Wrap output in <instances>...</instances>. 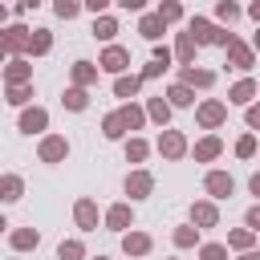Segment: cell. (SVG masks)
<instances>
[{
    "label": "cell",
    "instance_id": "obj_44",
    "mask_svg": "<svg viewBox=\"0 0 260 260\" xmlns=\"http://www.w3.org/2000/svg\"><path fill=\"white\" fill-rule=\"evenodd\" d=\"M106 4H110V0H85V8H93V12H102Z\"/></svg>",
    "mask_w": 260,
    "mask_h": 260
},
{
    "label": "cell",
    "instance_id": "obj_47",
    "mask_svg": "<svg viewBox=\"0 0 260 260\" xmlns=\"http://www.w3.org/2000/svg\"><path fill=\"white\" fill-rule=\"evenodd\" d=\"M248 12H252V16H256V20H260V0H256V4H252V8H248Z\"/></svg>",
    "mask_w": 260,
    "mask_h": 260
},
{
    "label": "cell",
    "instance_id": "obj_42",
    "mask_svg": "<svg viewBox=\"0 0 260 260\" xmlns=\"http://www.w3.org/2000/svg\"><path fill=\"white\" fill-rule=\"evenodd\" d=\"M248 126H260V106H252V110H248Z\"/></svg>",
    "mask_w": 260,
    "mask_h": 260
},
{
    "label": "cell",
    "instance_id": "obj_5",
    "mask_svg": "<svg viewBox=\"0 0 260 260\" xmlns=\"http://www.w3.org/2000/svg\"><path fill=\"white\" fill-rule=\"evenodd\" d=\"M65 150H69V146H65V138H45V142H41V158H45V162L65 158Z\"/></svg>",
    "mask_w": 260,
    "mask_h": 260
},
{
    "label": "cell",
    "instance_id": "obj_24",
    "mask_svg": "<svg viewBox=\"0 0 260 260\" xmlns=\"http://www.w3.org/2000/svg\"><path fill=\"white\" fill-rule=\"evenodd\" d=\"M24 77H28V65H24V61H12V65H8V81H12V85H24Z\"/></svg>",
    "mask_w": 260,
    "mask_h": 260
},
{
    "label": "cell",
    "instance_id": "obj_25",
    "mask_svg": "<svg viewBox=\"0 0 260 260\" xmlns=\"http://www.w3.org/2000/svg\"><path fill=\"white\" fill-rule=\"evenodd\" d=\"M146 114H150V118H154V122H167V114H171V106H167V102H162V98H154V102H150V106H146Z\"/></svg>",
    "mask_w": 260,
    "mask_h": 260
},
{
    "label": "cell",
    "instance_id": "obj_11",
    "mask_svg": "<svg viewBox=\"0 0 260 260\" xmlns=\"http://www.w3.org/2000/svg\"><path fill=\"white\" fill-rule=\"evenodd\" d=\"M20 191H24V183H20L16 175H4V179H0V199L12 203V199H20Z\"/></svg>",
    "mask_w": 260,
    "mask_h": 260
},
{
    "label": "cell",
    "instance_id": "obj_50",
    "mask_svg": "<svg viewBox=\"0 0 260 260\" xmlns=\"http://www.w3.org/2000/svg\"><path fill=\"white\" fill-rule=\"evenodd\" d=\"M4 228H8V223H4V215H0V232H4Z\"/></svg>",
    "mask_w": 260,
    "mask_h": 260
},
{
    "label": "cell",
    "instance_id": "obj_37",
    "mask_svg": "<svg viewBox=\"0 0 260 260\" xmlns=\"http://www.w3.org/2000/svg\"><path fill=\"white\" fill-rule=\"evenodd\" d=\"M158 16H162V20H179V4H175V0H167V4L158 8Z\"/></svg>",
    "mask_w": 260,
    "mask_h": 260
},
{
    "label": "cell",
    "instance_id": "obj_9",
    "mask_svg": "<svg viewBox=\"0 0 260 260\" xmlns=\"http://www.w3.org/2000/svg\"><path fill=\"white\" fill-rule=\"evenodd\" d=\"M45 122H49L45 110H24V114H20V130H28V134H32V130H45Z\"/></svg>",
    "mask_w": 260,
    "mask_h": 260
},
{
    "label": "cell",
    "instance_id": "obj_4",
    "mask_svg": "<svg viewBox=\"0 0 260 260\" xmlns=\"http://www.w3.org/2000/svg\"><path fill=\"white\" fill-rule=\"evenodd\" d=\"M150 187H154V179H150L146 171H138V175H130V179H126V191H130L134 199H142V195H150Z\"/></svg>",
    "mask_w": 260,
    "mask_h": 260
},
{
    "label": "cell",
    "instance_id": "obj_48",
    "mask_svg": "<svg viewBox=\"0 0 260 260\" xmlns=\"http://www.w3.org/2000/svg\"><path fill=\"white\" fill-rule=\"evenodd\" d=\"M4 53H8V41H4V37H0V61H4Z\"/></svg>",
    "mask_w": 260,
    "mask_h": 260
},
{
    "label": "cell",
    "instance_id": "obj_8",
    "mask_svg": "<svg viewBox=\"0 0 260 260\" xmlns=\"http://www.w3.org/2000/svg\"><path fill=\"white\" fill-rule=\"evenodd\" d=\"M199 122H203V126H219V122H223V106H219V102H203V106H199Z\"/></svg>",
    "mask_w": 260,
    "mask_h": 260
},
{
    "label": "cell",
    "instance_id": "obj_32",
    "mask_svg": "<svg viewBox=\"0 0 260 260\" xmlns=\"http://www.w3.org/2000/svg\"><path fill=\"white\" fill-rule=\"evenodd\" d=\"M28 49H32V53H45V49H49V32H45V28H37V37L28 41Z\"/></svg>",
    "mask_w": 260,
    "mask_h": 260
},
{
    "label": "cell",
    "instance_id": "obj_18",
    "mask_svg": "<svg viewBox=\"0 0 260 260\" xmlns=\"http://www.w3.org/2000/svg\"><path fill=\"white\" fill-rule=\"evenodd\" d=\"M191 57H195V37H191V32H183V37H179V61H183V65H191Z\"/></svg>",
    "mask_w": 260,
    "mask_h": 260
},
{
    "label": "cell",
    "instance_id": "obj_30",
    "mask_svg": "<svg viewBox=\"0 0 260 260\" xmlns=\"http://www.w3.org/2000/svg\"><path fill=\"white\" fill-rule=\"evenodd\" d=\"M65 106L69 110H85V89H69L65 93Z\"/></svg>",
    "mask_w": 260,
    "mask_h": 260
},
{
    "label": "cell",
    "instance_id": "obj_17",
    "mask_svg": "<svg viewBox=\"0 0 260 260\" xmlns=\"http://www.w3.org/2000/svg\"><path fill=\"white\" fill-rule=\"evenodd\" d=\"M252 93H256V85H252V81H240V85H232L228 98H232L236 106H244V102H252Z\"/></svg>",
    "mask_w": 260,
    "mask_h": 260
},
{
    "label": "cell",
    "instance_id": "obj_12",
    "mask_svg": "<svg viewBox=\"0 0 260 260\" xmlns=\"http://www.w3.org/2000/svg\"><path fill=\"white\" fill-rule=\"evenodd\" d=\"M228 53H232V65H236V69H248V65H252V49H244L240 41H232Z\"/></svg>",
    "mask_w": 260,
    "mask_h": 260
},
{
    "label": "cell",
    "instance_id": "obj_21",
    "mask_svg": "<svg viewBox=\"0 0 260 260\" xmlns=\"http://www.w3.org/2000/svg\"><path fill=\"white\" fill-rule=\"evenodd\" d=\"M114 93H118V98H134V93H138V77H118V81H114Z\"/></svg>",
    "mask_w": 260,
    "mask_h": 260
},
{
    "label": "cell",
    "instance_id": "obj_7",
    "mask_svg": "<svg viewBox=\"0 0 260 260\" xmlns=\"http://www.w3.org/2000/svg\"><path fill=\"white\" fill-rule=\"evenodd\" d=\"M126 49H106V57H102V69H110V73H122L126 69Z\"/></svg>",
    "mask_w": 260,
    "mask_h": 260
},
{
    "label": "cell",
    "instance_id": "obj_34",
    "mask_svg": "<svg viewBox=\"0 0 260 260\" xmlns=\"http://www.w3.org/2000/svg\"><path fill=\"white\" fill-rule=\"evenodd\" d=\"M252 244V228H240V232H232V248H248Z\"/></svg>",
    "mask_w": 260,
    "mask_h": 260
},
{
    "label": "cell",
    "instance_id": "obj_53",
    "mask_svg": "<svg viewBox=\"0 0 260 260\" xmlns=\"http://www.w3.org/2000/svg\"><path fill=\"white\" fill-rule=\"evenodd\" d=\"M98 260H106V256H98Z\"/></svg>",
    "mask_w": 260,
    "mask_h": 260
},
{
    "label": "cell",
    "instance_id": "obj_13",
    "mask_svg": "<svg viewBox=\"0 0 260 260\" xmlns=\"http://www.w3.org/2000/svg\"><path fill=\"white\" fill-rule=\"evenodd\" d=\"M114 32H118V20H114V16H98V20H93V37H102V41H110Z\"/></svg>",
    "mask_w": 260,
    "mask_h": 260
},
{
    "label": "cell",
    "instance_id": "obj_28",
    "mask_svg": "<svg viewBox=\"0 0 260 260\" xmlns=\"http://www.w3.org/2000/svg\"><path fill=\"white\" fill-rule=\"evenodd\" d=\"M53 8H57V16H65V20H69V16H77V12H81V0H57Z\"/></svg>",
    "mask_w": 260,
    "mask_h": 260
},
{
    "label": "cell",
    "instance_id": "obj_39",
    "mask_svg": "<svg viewBox=\"0 0 260 260\" xmlns=\"http://www.w3.org/2000/svg\"><path fill=\"white\" fill-rule=\"evenodd\" d=\"M223 256H228V252H223L219 244H207V248H203V260H223Z\"/></svg>",
    "mask_w": 260,
    "mask_h": 260
},
{
    "label": "cell",
    "instance_id": "obj_31",
    "mask_svg": "<svg viewBox=\"0 0 260 260\" xmlns=\"http://www.w3.org/2000/svg\"><path fill=\"white\" fill-rule=\"evenodd\" d=\"M171 102H175V106H191L195 98H191V89H187V85H175V89H171Z\"/></svg>",
    "mask_w": 260,
    "mask_h": 260
},
{
    "label": "cell",
    "instance_id": "obj_1",
    "mask_svg": "<svg viewBox=\"0 0 260 260\" xmlns=\"http://www.w3.org/2000/svg\"><path fill=\"white\" fill-rule=\"evenodd\" d=\"M191 37H195V45H232V37L219 32V28L207 24V20H191Z\"/></svg>",
    "mask_w": 260,
    "mask_h": 260
},
{
    "label": "cell",
    "instance_id": "obj_22",
    "mask_svg": "<svg viewBox=\"0 0 260 260\" xmlns=\"http://www.w3.org/2000/svg\"><path fill=\"white\" fill-rule=\"evenodd\" d=\"M215 154H219V138H203V142L195 146V158H203V162L215 158Z\"/></svg>",
    "mask_w": 260,
    "mask_h": 260
},
{
    "label": "cell",
    "instance_id": "obj_27",
    "mask_svg": "<svg viewBox=\"0 0 260 260\" xmlns=\"http://www.w3.org/2000/svg\"><path fill=\"white\" fill-rule=\"evenodd\" d=\"M122 130H126L122 114H110V118H106V138H122Z\"/></svg>",
    "mask_w": 260,
    "mask_h": 260
},
{
    "label": "cell",
    "instance_id": "obj_40",
    "mask_svg": "<svg viewBox=\"0 0 260 260\" xmlns=\"http://www.w3.org/2000/svg\"><path fill=\"white\" fill-rule=\"evenodd\" d=\"M215 12H219V16H223V20H232V16H236V12H240V8H236V4H232V0H223V4H219V8H215Z\"/></svg>",
    "mask_w": 260,
    "mask_h": 260
},
{
    "label": "cell",
    "instance_id": "obj_41",
    "mask_svg": "<svg viewBox=\"0 0 260 260\" xmlns=\"http://www.w3.org/2000/svg\"><path fill=\"white\" fill-rule=\"evenodd\" d=\"M248 228H252V232H260V203L248 211Z\"/></svg>",
    "mask_w": 260,
    "mask_h": 260
},
{
    "label": "cell",
    "instance_id": "obj_51",
    "mask_svg": "<svg viewBox=\"0 0 260 260\" xmlns=\"http://www.w3.org/2000/svg\"><path fill=\"white\" fill-rule=\"evenodd\" d=\"M256 53H260V32H256Z\"/></svg>",
    "mask_w": 260,
    "mask_h": 260
},
{
    "label": "cell",
    "instance_id": "obj_6",
    "mask_svg": "<svg viewBox=\"0 0 260 260\" xmlns=\"http://www.w3.org/2000/svg\"><path fill=\"white\" fill-rule=\"evenodd\" d=\"M162 24H167V20H162V16L154 12V16H142V24H138V32H142L146 41H158V37H162Z\"/></svg>",
    "mask_w": 260,
    "mask_h": 260
},
{
    "label": "cell",
    "instance_id": "obj_45",
    "mask_svg": "<svg viewBox=\"0 0 260 260\" xmlns=\"http://www.w3.org/2000/svg\"><path fill=\"white\" fill-rule=\"evenodd\" d=\"M16 8L24 12V8H37V0H16Z\"/></svg>",
    "mask_w": 260,
    "mask_h": 260
},
{
    "label": "cell",
    "instance_id": "obj_52",
    "mask_svg": "<svg viewBox=\"0 0 260 260\" xmlns=\"http://www.w3.org/2000/svg\"><path fill=\"white\" fill-rule=\"evenodd\" d=\"M0 20H4V8H0Z\"/></svg>",
    "mask_w": 260,
    "mask_h": 260
},
{
    "label": "cell",
    "instance_id": "obj_16",
    "mask_svg": "<svg viewBox=\"0 0 260 260\" xmlns=\"http://www.w3.org/2000/svg\"><path fill=\"white\" fill-rule=\"evenodd\" d=\"M12 248H20V252L37 248V232H32V228H20V232H12Z\"/></svg>",
    "mask_w": 260,
    "mask_h": 260
},
{
    "label": "cell",
    "instance_id": "obj_46",
    "mask_svg": "<svg viewBox=\"0 0 260 260\" xmlns=\"http://www.w3.org/2000/svg\"><path fill=\"white\" fill-rule=\"evenodd\" d=\"M252 195H260V175H252Z\"/></svg>",
    "mask_w": 260,
    "mask_h": 260
},
{
    "label": "cell",
    "instance_id": "obj_26",
    "mask_svg": "<svg viewBox=\"0 0 260 260\" xmlns=\"http://www.w3.org/2000/svg\"><path fill=\"white\" fill-rule=\"evenodd\" d=\"M118 114H122V122H126L130 130H134V126H142V118H146V114H142L138 106H126V110H118Z\"/></svg>",
    "mask_w": 260,
    "mask_h": 260
},
{
    "label": "cell",
    "instance_id": "obj_3",
    "mask_svg": "<svg viewBox=\"0 0 260 260\" xmlns=\"http://www.w3.org/2000/svg\"><path fill=\"white\" fill-rule=\"evenodd\" d=\"M207 191H211L215 199H228V195H232V175H223V171H211V175H207Z\"/></svg>",
    "mask_w": 260,
    "mask_h": 260
},
{
    "label": "cell",
    "instance_id": "obj_49",
    "mask_svg": "<svg viewBox=\"0 0 260 260\" xmlns=\"http://www.w3.org/2000/svg\"><path fill=\"white\" fill-rule=\"evenodd\" d=\"M240 260H260V252H244V256H240Z\"/></svg>",
    "mask_w": 260,
    "mask_h": 260
},
{
    "label": "cell",
    "instance_id": "obj_29",
    "mask_svg": "<svg viewBox=\"0 0 260 260\" xmlns=\"http://www.w3.org/2000/svg\"><path fill=\"white\" fill-rule=\"evenodd\" d=\"M57 256H61V260H81V244H77V240H69V244H61V248H57Z\"/></svg>",
    "mask_w": 260,
    "mask_h": 260
},
{
    "label": "cell",
    "instance_id": "obj_33",
    "mask_svg": "<svg viewBox=\"0 0 260 260\" xmlns=\"http://www.w3.org/2000/svg\"><path fill=\"white\" fill-rule=\"evenodd\" d=\"M252 150H256V138H252V134H244V138L236 142V154H240V158H248Z\"/></svg>",
    "mask_w": 260,
    "mask_h": 260
},
{
    "label": "cell",
    "instance_id": "obj_14",
    "mask_svg": "<svg viewBox=\"0 0 260 260\" xmlns=\"http://www.w3.org/2000/svg\"><path fill=\"white\" fill-rule=\"evenodd\" d=\"M77 223H81V228H93V223H98V207H93L89 199L77 203Z\"/></svg>",
    "mask_w": 260,
    "mask_h": 260
},
{
    "label": "cell",
    "instance_id": "obj_2",
    "mask_svg": "<svg viewBox=\"0 0 260 260\" xmlns=\"http://www.w3.org/2000/svg\"><path fill=\"white\" fill-rule=\"evenodd\" d=\"M158 150H162L167 158H179V154L187 150V142H183V134H175V130H167V134L158 138Z\"/></svg>",
    "mask_w": 260,
    "mask_h": 260
},
{
    "label": "cell",
    "instance_id": "obj_36",
    "mask_svg": "<svg viewBox=\"0 0 260 260\" xmlns=\"http://www.w3.org/2000/svg\"><path fill=\"white\" fill-rule=\"evenodd\" d=\"M126 158H134V162H138V158H146V142H138V138H134V142L126 146Z\"/></svg>",
    "mask_w": 260,
    "mask_h": 260
},
{
    "label": "cell",
    "instance_id": "obj_38",
    "mask_svg": "<svg viewBox=\"0 0 260 260\" xmlns=\"http://www.w3.org/2000/svg\"><path fill=\"white\" fill-rule=\"evenodd\" d=\"M175 244H179V248L195 244V232H191V228H179V232H175Z\"/></svg>",
    "mask_w": 260,
    "mask_h": 260
},
{
    "label": "cell",
    "instance_id": "obj_10",
    "mask_svg": "<svg viewBox=\"0 0 260 260\" xmlns=\"http://www.w3.org/2000/svg\"><path fill=\"white\" fill-rule=\"evenodd\" d=\"M122 248H126L130 256H142V252L150 248V236H142V232H130V236L122 240Z\"/></svg>",
    "mask_w": 260,
    "mask_h": 260
},
{
    "label": "cell",
    "instance_id": "obj_20",
    "mask_svg": "<svg viewBox=\"0 0 260 260\" xmlns=\"http://www.w3.org/2000/svg\"><path fill=\"white\" fill-rule=\"evenodd\" d=\"M183 81H191V85H211L215 73H207V69H183Z\"/></svg>",
    "mask_w": 260,
    "mask_h": 260
},
{
    "label": "cell",
    "instance_id": "obj_23",
    "mask_svg": "<svg viewBox=\"0 0 260 260\" xmlns=\"http://www.w3.org/2000/svg\"><path fill=\"white\" fill-rule=\"evenodd\" d=\"M106 219H110V228H126V223H130V207H126V203H118V207H110V215H106Z\"/></svg>",
    "mask_w": 260,
    "mask_h": 260
},
{
    "label": "cell",
    "instance_id": "obj_43",
    "mask_svg": "<svg viewBox=\"0 0 260 260\" xmlns=\"http://www.w3.org/2000/svg\"><path fill=\"white\" fill-rule=\"evenodd\" d=\"M118 4H122V8H134V12H138V8L146 4V0H118Z\"/></svg>",
    "mask_w": 260,
    "mask_h": 260
},
{
    "label": "cell",
    "instance_id": "obj_19",
    "mask_svg": "<svg viewBox=\"0 0 260 260\" xmlns=\"http://www.w3.org/2000/svg\"><path fill=\"white\" fill-rule=\"evenodd\" d=\"M93 77H98V69H93V65H85V61H77V65H73V81H77V85H89Z\"/></svg>",
    "mask_w": 260,
    "mask_h": 260
},
{
    "label": "cell",
    "instance_id": "obj_35",
    "mask_svg": "<svg viewBox=\"0 0 260 260\" xmlns=\"http://www.w3.org/2000/svg\"><path fill=\"white\" fill-rule=\"evenodd\" d=\"M8 102H12V106H24V102H28V89H24V85H12V89H8Z\"/></svg>",
    "mask_w": 260,
    "mask_h": 260
},
{
    "label": "cell",
    "instance_id": "obj_15",
    "mask_svg": "<svg viewBox=\"0 0 260 260\" xmlns=\"http://www.w3.org/2000/svg\"><path fill=\"white\" fill-rule=\"evenodd\" d=\"M191 219L203 223V228H211V223H215V207H211V203H195V207H191Z\"/></svg>",
    "mask_w": 260,
    "mask_h": 260
}]
</instances>
